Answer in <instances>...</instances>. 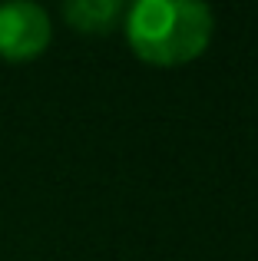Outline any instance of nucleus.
Segmentation results:
<instances>
[{"label":"nucleus","instance_id":"7ed1b4c3","mask_svg":"<svg viewBox=\"0 0 258 261\" xmlns=\"http://www.w3.org/2000/svg\"><path fill=\"white\" fill-rule=\"evenodd\" d=\"M126 7L119 0H70L63 4V17L76 33H110L123 23Z\"/></svg>","mask_w":258,"mask_h":261},{"label":"nucleus","instance_id":"f257e3e1","mask_svg":"<svg viewBox=\"0 0 258 261\" xmlns=\"http://www.w3.org/2000/svg\"><path fill=\"white\" fill-rule=\"evenodd\" d=\"M123 30L139 60L182 66L209 50L215 17L199 0H136L123 13Z\"/></svg>","mask_w":258,"mask_h":261},{"label":"nucleus","instance_id":"f03ea898","mask_svg":"<svg viewBox=\"0 0 258 261\" xmlns=\"http://www.w3.org/2000/svg\"><path fill=\"white\" fill-rule=\"evenodd\" d=\"M50 40L53 23L40 4H27V0L0 4V60L30 63L50 46Z\"/></svg>","mask_w":258,"mask_h":261}]
</instances>
